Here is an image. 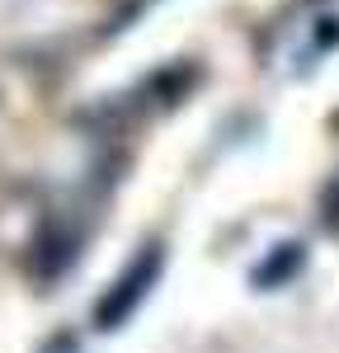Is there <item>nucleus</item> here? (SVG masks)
<instances>
[{"label":"nucleus","instance_id":"f257e3e1","mask_svg":"<svg viewBox=\"0 0 339 353\" xmlns=\"http://www.w3.org/2000/svg\"><path fill=\"white\" fill-rule=\"evenodd\" d=\"M156 273H161V250H146V254H137V259L127 264V273L118 278V288H109V297L99 301V311H94L99 330H118V325H123V321L137 311L141 301H146L151 283H156Z\"/></svg>","mask_w":339,"mask_h":353},{"label":"nucleus","instance_id":"f03ea898","mask_svg":"<svg viewBox=\"0 0 339 353\" xmlns=\"http://www.w3.org/2000/svg\"><path fill=\"white\" fill-rule=\"evenodd\" d=\"M330 217H339V179H335V189H330Z\"/></svg>","mask_w":339,"mask_h":353}]
</instances>
